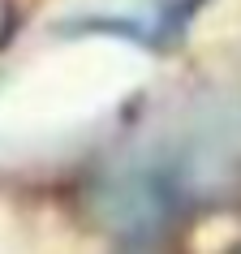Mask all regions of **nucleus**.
I'll return each instance as SVG.
<instances>
[{
	"label": "nucleus",
	"instance_id": "nucleus-1",
	"mask_svg": "<svg viewBox=\"0 0 241 254\" xmlns=\"http://www.w3.org/2000/svg\"><path fill=\"white\" fill-rule=\"evenodd\" d=\"M177 190L168 173L151 168V164H129L95 181L91 190V215L99 228L117 233L125 241H142L151 233H160L173 215Z\"/></svg>",
	"mask_w": 241,
	"mask_h": 254
},
{
	"label": "nucleus",
	"instance_id": "nucleus-2",
	"mask_svg": "<svg viewBox=\"0 0 241 254\" xmlns=\"http://www.w3.org/2000/svg\"><path fill=\"white\" fill-rule=\"evenodd\" d=\"M207 0H155V17H160V30H181L189 17L198 13Z\"/></svg>",
	"mask_w": 241,
	"mask_h": 254
}]
</instances>
